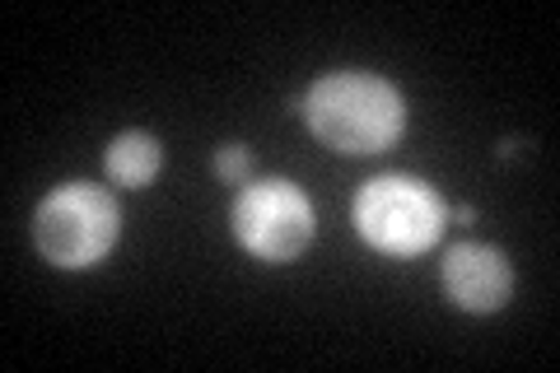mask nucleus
<instances>
[{
    "instance_id": "f257e3e1",
    "label": "nucleus",
    "mask_w": 560,
    "mask_h": 373,
    "mask_svg": "<svg viewBox=\"0 0 560 373\" xmlns=\"http://www.w3.org/2000/svg\"><path fill=\"white\" fill-rule=\"evenodd\" d=\"M304 127L337 154H378L407 131V98L374 70H331L304 94Z\"/></svg>"
},
{
    "instance_id": "f03ea898",
    "label": "nucleus",
    "mask_w": 560,
    "mask_h": 373,
    "mask_svg": "<svg viewBox=\"0 0 560 373\" xmlns=\"http://www.w3.org/2000/svg\"><path fill=\"white\" fill-rule=\"evenodd\" d=\"M355 234L383 257H420L440 243L448 224V201L434 183H420L411 173L370 177L350 206Z\"/></svg>"
},
{
    "instance_id": "7ed1b4c3",
    "label": "nucleus",
    "mask_w": 560,
    "mask_h": 373,
    "mask_svg": "<svg viewBox=\"0 0 560 373\" xmlns=\"http://www.w3.org/2000/svg\"><path fill=\"white\" fill-rule=\"evenodd\" d=\"M117 234L121 210L113 191L94 183H61L57 191H47L38 215H33V243L61 271H90V266L108 261Z\"/></svg>"
},
{
    "instance_id": "20e7f679",
    "label": "nucleus",
    "mask_w": 560,
    "mask_h": 373,
    "mask_svg": "<svg viewBox=\"0 0 560 373\" xmlns=\"http://www.w3.org/2000/svg\"><path fill=\"white\" fill-rule=\"evenodd\" d=\"M234 238L248 257L285 266L313 243V201L285 177H257L234 197Z\"/></svg>"
},
{
    "instance_id": "39448f33",
    "label": "nucleus",
    "mask_w": 560,
    "mask_h": 373,
    "mask_svg": "<svg viewBox=\"0 0 560 373\" xmlns=\"http://www.w3.org/2000/svg\"><path fill=\"white\" fill-rule=\"evenodd\" d=\"M444 294L463 313H500L514 299V266L490 243H458L444 253Z\"/></svg>"
},
{
    "instance_id": "423d86ee",
    "label": "nucleus",
    "mask_w": 560,
    "mask_h": 373,
    "mask_svg": "<svg viewBox=\"0 0 560 373\" xmlns=\"http://www.w3.org/2000/svg\"><path fill=\"white\" fill-rule=\"evenodd\" d=\"M103 168H108V177L117 187L140 191V187H150L154 177H160L164 145L150 131H121V136H113L108 154H103Z\"/></svg>"
},
{
    "instance_id": "0eeeda50",
    "label": "nucleus",
    "mask_w": 560,
    "mask_h": 373,
    "mask_svg": "<svg viewBox=\"0 0 560 373\" xmlns=\"http://www.w3.org/2000/svg\"><path fill=\"white\" fill-rule=\"evenodd\" d=\"M215 177L220 183H253V150L248 145H220L215 150Z\"/></svg>"
},
{
    "instance_id": "6e6552de",
    "label": "nucleus",
    "mask_w": 560,
    "mask_h": 373,
    "mask_svg": "<svg viewBox=\"0 0 560 373\" xmlns=\"http://www.w3.org/2000/svg\"><path fill=\"white\" fill-rule=\"evenodd\" d=\"M448 220H458V224H477V206H453V210H448Z\"/></svg>"
}]
</instances>
